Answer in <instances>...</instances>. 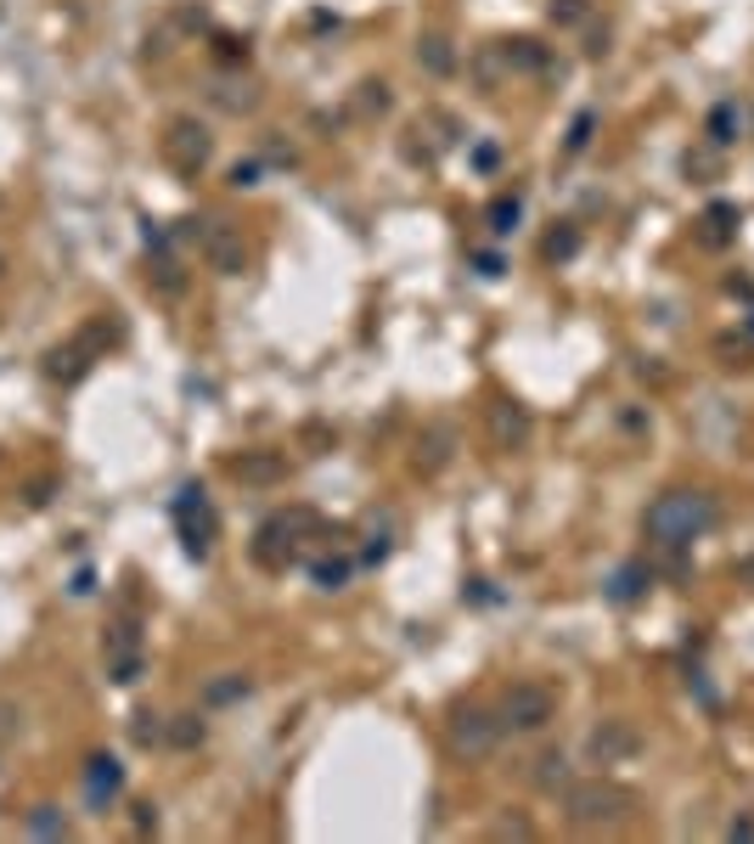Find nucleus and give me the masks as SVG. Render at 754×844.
<instances>
[{
  "label": "nucleus",
  "instance_id": "nucleus-1",
  "mask_svg": "<svg viewBox=\"0 0 754 844\" xmlns=\"http://www.w3.org/2000/svg\"><path fill=\"white\" fill-rule=\"evenodd\" d=\"M720 524V501L709 491H665L642 512V535L659 551H687L693 541H704Z\"/></svg>",
  "mask_w": 754,
  "mask_h": 844
},
{
  "label": "nucleus",
  "instance_id": "nucleus-2",
  "mask_svg": "<svg viewBox=\"0 0 754 844\" xmlns=\"http://www.w3.org/2000/svg\"><path fill=\"white\" fill-rule=\"evenodd\" d=\"M636 817V794L626 783H608V777H585V783L564 789V822L574 833H608L626 828Z\"/></svg>",
  "mask_w": 754,
  "mask_h": 844
},
{
  "label": "nucleus",
  "instance_id": "nucleus-3",
  "mask_svg": "<svg viewBox=\"0 0 754 844\" xmlns=\"http://www.w3.org/2000/svg\"><path fill=\"white\" fill-rule=\"evenodd\" d=\"M316 524H321V518L310 507H293V512L265 518V524H259V541H254V563L259 569H287L293 558H299V535L316 530Z\"/></svg>",
  "mask_w": 754,
  "mask_h": 844
},
{
  "label": "nucleus",
  "instance_id": "nucleus-4",
  "mask_svg": "<svg viewBox=\"0 0 754 844\" xmlns=\"http://www.w3.org/2000/svg\"><path fill=\"white\" fill-rule=\"evenodd\" d=\"M502 727L507 732H546L552 721H557V693L546 687V681H512V687L502 693Z\"/></svg>",
  "mask_w": 754,
  "mask_h": 844
},
{
  "label": "nucleus",
  "instance_id": "nucleus-5",
  "mask_svg": "<svg viewBox=\"0 0 754 844\" xmlns=\"http://www.w3.org/2000/svg\"><path fill=\"white\" fill-rule=\"evenodd\" d=\"M502 737H507L502 716H490V709H479V704H462L450 716V749L462 755V760H490Z\"/></svg>",
  "mask_w": 754,
  "mask_h": 844
},
{
  "label": "nucleus",
  "instance_id": "nucleus-6",
  "mask_svg": "<svg viewBox=\"0 0 754 844\" xmlns=\"http://www.w3.org/2000/svg\"><path fill=\"white\" fill-rule=\"evenodd\" d=\"M175 530H181L191 558H209V551H214V530L220 524H214V507H209L203 484H186V491L175 496Z\"/></svg>",
  "mask_w": 754,
  "mask_h": 844
},
{
  "label": "nucleus",
  "instance_id": "nucleus-7",
  "mask_svg": "<svg viewBox=\"0 0 754 844\" xmlns=\"http://www.w3.org/2000/svg\"><path fill=\"white\" fill-rule=\"evenodd\" d=\"M163 158H170L181 175H198L214 158V136L198 119H170V129H163Z\"/></svg>",
  "mask_w": 754,
  "mask_h": 844
},
{
  "label": "nucleus",
  "instance_id": "nucleus-8",
  "mask_svg": "<svg viewBox=\"0 0 754 844\" xmlns=\"http://www.w3.org/2000/svg\"><path fill=\"white\" fill-rule=\"evenodd\" d=\"M102 333H108V321H90L74 344H57L46 355V377L51 383H79L90 372V361H96V349H102Z\"/></svg>",
  "mask_w": 754,
  "mask_h": 844
},
{
  "label": "nucleus",
  "instance_id": "nucleus-9",
  "mask_svg": "<svg viewBox=\"0 0 754 844\" xmlns=\"http://www.w3.org/2000/svg\"><path fill=\"white\" fill-rule=\"evenodd\" d=\"M198 237V248H203V259H209V271H220V276H243L248 265H254V248L243 243V232H232V225H203V232H191Z\"/></svg>",
  "mask_w": 754,
  "mask_h": 844
},
{
  "label": "nucleus",
  "instance_id": "nucleus-10",
  "mask_svg": "<svg viewBox=\"0 0 754 844\" xmlns=\"http://www.w3.org/2000/svg\"><path fill=\"white\" fill-rule=\"evenodd\" d=\"M102 647H108V675L119 681V687H136L141 670H147V659H141V631L124 620V625H113V631H108V642H102Z\"/></svg>",
  "mask_w": 754,
  "mask_h": 844
},
{
  "label": "nucleus",
  "instance_id": "nucleus-11",
  "mask_svg": "<svg viewBox=\"0 0 754 844\" xmlns=\"http://www.w3.org/2000/svg\"><path fill=\"white\" fill-rule=\"evenodd\" d=\"M636 749H642V737H636L631 721H603L592 732V743H585V755H592L597 766H619V760H631Z\"/></svg>",
  "mask_w": 754,
  "mask_h": 844
},
{
  "label": "nucleus",
  "instance_id": "nucleus-12",
  "mask_svg": "<svg viewBox=\"0 0 754 844\" xmlns=\"http://www.w3.org/2000/svg\"><path fill=\"white\" fill-rule=\"evenodd\" d=\"M119 794H124V766H119L113 755H90V760H85V799H90L96 810H108Z\"/></svg>",
  "mask_w": 754,
  "mask_h": 844
},
{
  "label": "nucleus",
  "instance_id": "nucleus-13",
  "mask_svg": "<svg viewBox=\"0 0 754 844\" xmlns=\"http://www.w3.org/2000/svg\"><path fill=\"white\" fill-rule=\"evenodd\" d=\"M484 417H490V439H496L502 450H518L523 439H530V411H523L518 400H496Z\"/></svg>",
  "mask_w": 754,
  "mask_h": 844
},
{
  "label": "nucleus",
  "instance_id": "nucleus-14",
  "mask_svg": "<svg viewBox=\"0 0 754 844\" xmlns=\"http://www.w3.org/2000/svg\"><path fill=\"white\" fill-rule=\"evenodd\" d=\"M232 479H243V484H276V479H287V457H276V450H243V457L232 462Z\"/></svg>",
  "mask_w": 754,
  "mask_h": 844
},
{
  "label": "nucleus",
  "instance_id": "nucleus-15",
  "mask_svg": "<svg viewBox=\"0 0 754 844\" xmlns=\"http://www.w3.org/2000/svg\"><path fill=\"white\" fill-rule=\"evenodd\" d=\"M704 136H709V147H715V152H727V147L743 136V108L732 102V96H727V102H715V108H709Z\"/></svg>",
  "mask_w": 754,
  "mask_h": 844
},
{
  "label": "nucleus",
  "instance_id": "nucleus-16",
  "mask_svg": "<svg viewBox=\"0 0 754 844\" xmlns=\"http://www.w3.org/2000/svg\"><path fill=\"white\" fill-rule=\"evenodd\" d=\"M388 108H395V96H388V85H383V79H360V85H355V96H349V113H355L360 124L383 119Z\"/></svg>",
  "mask_w": 754,
  "mask_h": 844
},
{
  "label": "nucleus",
  "instance_id": "nucleus-17",
  "mask_svg": "<svg viewBox=\"0 0 754 844\" xmlns=\"http://www.w3.org/2000/svg\"><path fill=\"white\" fill-rule=\"evenodd\" d=\"M450 445H456V434L445 429V422H434V429L417 439V473H440L450 462Z\"/></svg>",
  "mask_w": 754,
  "mask_h": 844
},
{
  "label": "nucleus",
  "instance_id": "nucleus-18",
  "mask_svg": "<svg viewBox=\"0 0 754 844\" xmlns=\"http://www.w3.org/2000/svg\"><path fill=\"white\" fill-rule=\"evenodd\" d=\"M248 693H254V675L225 670V675H214L209 687H203V704H209V709H225V704H243Z\"/></svg>",
  "mask_w": 754,
  "mask_h": 844
},
{
  "label": "nucleus",
  "instance_id": "nucleus-19",
  "mask_svg": "<svg viewBox=\"0 0 754 844\" xmlns=\"http://www.w3.org/2000/svg\"><path fill=\"white\" fill-rule=\"evenodd\" d=\"M417 62H422L434 79H445V74H456V46H450L445 35H422V40H417Z\"/></svg>",
  "mask_w": 754,
  "mask_h": 844
},
{
  "label": "nucleus",
  "instance_id": "nucleus-20",
  "mask_svg": "<svg viewBox=\"0 0 754 844\" xmlns=\"http://www.w3.org/2000/svg\"><path fill=\"white\" fill-rule=\"evenodd\" d=\"M647 586H653V569L647 563H626L608 580V597L614 603H636V597H647Z\"/></svg>",
  "mask_w": 754,
  "mask_h": 844
},
{
  "label": "nucleus",
  "instance_id": "nucleus-21",
  "mask_svg": "<svg viewBox=\"0 0 754 844\" xmlns=\"http://www.w3.org/2000/svg\"><path fill=\"white\" fill-rule=\"evenodd\" d=\"M23 833L28 839H69V817H62V805H35L23 817Z\"/></svg>",
  "mask_w": 754,
  "mask_h": 844
},
{
  "label": "nucleus",
  "instance_id": "nucleus-22",
  "mask_svg": "<svg viewBox=\"0 0 754 844\" xmlns=\"http://www.w3.org/2000/svg\"><path fill=\"white\" fill-rule=\"evenodd\" d=\"M530 777H535V789H541V794H557V789H569V783H574V777H569V755H564V749L541 755Z\"/></svg>",
  "mask_w": 754,
  "mask_h": 844
},
{
  "label": "nucleus",
  "instance_id": "nucleus-23",
  "mask_svg": "<svg viewBox=\"0 0 754 844\" xmlns=\"http://www.w3.org/2000/svg\"><path fill=\"white\" fill-rule=\"evenodd\" d=\"M203 737H209L203 716H175V721H163V743H170V749H198Z\"/></svg>",
  "mask_w": 754,
  "mask_h": 844
},
{
  "label": "nucleus",
  "instance_id": "nucleus-24",
  "mask_svg": "<svg viewBox=\"0 0 754 844\" xmlns=\"http://www.w3.org/2000/svg\"><path fill=\"white\" fill-rule=\"evenodd\" d=\"M732 232H738V209H732V203L704 209V243H709V248H727Z\"/></svg>",
  "mask_w": 754,
  "mask_h": 844
},
{
  "label": "nucleus",
  "instance_id": "nucleus-25",
  "mask_svg": "<svg viewBox=\"0 0 754 844\" xmlns=\"http://www.w3.org/2000/svg\"><path fill=\"white\" fill-rule=\"evenodd\" d=\"M484 220H490V237H512V232H518V220H523V203L507 191V198H496V203L484 209Z\"/></svg>",
  "mask_w": 754,
  "mask_h": 844
},
{
  "label": "nucleus",
  "instance_id": "nucleus-26",
  "mask_svg": "<svg viewBox=\"0 0 754 844\" xmlns=\"http://www.w3.org/2000/svg\"><path fill=\"white\" fill-rule=\"evenodd\" d=\"M349 574H355L349 558H321V563H310V580H316L321 592H344V586H349Z\"/></svg>",
  "mask_w": 754,
  "mask_h": 844
},
{
  "label": "nucleus",
  "instance_id": "nucleus-27",
  "mask_svg": "<svg viewBox=\"0 0 754 844\" xmlns=\"http://www.w3.org/2000/svg\"><path fill=\"white\" fill-rule=\"evenodd\" d=\"M541 253H546V259H557V265H564V259H574V253H580V232H574V220H564L557 232H546Z\"/></svg>",
  "mask_w": 754,
  "mask_h": 844
},
{
  "label": "nucleus",
  "instance_id": "nucleus-28",
  "mask_svg": "<svg viewBox=\"0 0 754 844\" xmlns=\"http://www.w3.org/2000/svg\"><path fill=\"white\" fill-rule=\"evenodd\" d=\"M546 17H552L557 28H574V23H585V17H592V0H552V7H546Z\"/></svg>",
  "mask_w": 754,
  "mask_h": 844
},
{
  "label": "nucleus",
  "instance_id": "nucleus-29",
  "mask_svg": "<svg viewBox=\"0 0 754 844\" xmlns=\"http://www.w3.org/2000/svg\"><path fill=\"white\" fill-rule=\"evenodd\" d=\"M129 737H136L141 749H158V743H163V716H152V709H141V716H136V727H129Z\"/></svg>",
  "mask_w": 754,
  "mask_h": 844
},
{
  "label": "nucleus",
  "instance_id": "nucleus-30",
  "mask_svg": "<svg viewBox=\"0 0 754 844\" xmlns=\"http://www.w3.org/2000/svg\"><path fill=\"white\" fill-rule=\"evenodd\" d=\"M147 282H158V294H181V287H186V276H181L175 259H158V265L147 271Z\"/></svg>",
  "mask_w": 754,
  "mask_h": 844
},
{
  "label": "nucleus",
  "instance_id": "nucleus-31",
  "mask_svg": "<svg viewBox=\"0 0 754 844\" xmlns=\"http://www.w3.org/2000/svg\"><path fill=\"white\" fill-rule=\"evenodd\" d=\"M592 129H597V113H580L574 129H569V152H585V147H592Z\"/></svg>",
  "mask_w": 754,
  "mask_h": 844
},
{
  "label": "nucleus",
  "instance_id": "nucleus-32",
  "mask_svg": "<svg viewBox=\"0 0 754 844\" xmlns=\"http://www.w3.org/2000/svg\"><path fill=\"white\" fill-rule=\"evenodd\" d=\"M490 833H496V839H535V828L523 822V817H507V822H496Z\"/></svg>",
  "mask_w": 754,
  "mask_h": 844
},
{
  "label": "nucleus",
  "instance_id": "nucleus-33",
  "mask_svg": "<svg viewBox=\"0 0 754 844\" xmlns=\"http://www.w3.org/2000/svg\"><path fill=\"white\" fill-rule=\"evenodd\" d=\"M232 186H237V191L259 186V164H254V158H248V164H232Z\"/></svg>",
  "mask_w": 754,
  "mask_h": 844
},
{
  "label": "nucleus",
  "instance_id": "nucleus-34",
  "mask_svg": "<svg viewBox=\"0 0 754 844\" xmlns=\"http://www.w3.org/2000/svg\"><path fill=\"white\" fill-rule=\"evenodd\" d=\"M136 833H158V805H152V799L136 805Z\"/></svg>",
  "mask_w": 754,
  "mask_h": 844
},
{
  "label": "nucleus",
  "instance_id": "nucleus-35",
  "mask_svg": "<svg viewBox=\"0 0 754 844\" xmlns=\"http://www.w3.org/2000/svg\"><path fill=\"white\" fill-rule=\"evenodd\" d=\"M17 727H23V709L17 704H0V737H12Z\"/></svg>",
  "mask_w": 754,
  "mask_h": 844
},
{
  "label": "nucleus",
  "instance_id": "nucleus-36",
  "mask_svg": "<svg viewBox=\"0 0 754 844\" xmlns=\"http://www.w3.org/2000/svg\"><path fill=\"white\" fill-rule=\"evenodd\" d=\"M0 271H7V259H0Z\"/></svg>",
  "mask_w": 754,
  "mask_h": 844
}]
</instances>
